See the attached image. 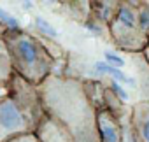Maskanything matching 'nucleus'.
Returning a JSON list of instances; mask_svg holds the SVG:
<instances>
[{
    "mask_svg": "<svg viewBox=\"0 0 149 142\" xmlns=\"http://www.w3.org/2000/svg\"><path fill=\"white\" fill-rule=\"evenodd\" d=\"M111 86H112V90L116 91V95H118L121 100H128V93H126V90H123V88H121V84H119V83H114V81H112V84H111Z\"/></svg>",
    "mask_w": 149,
    "mask_h": 142,
    "instance_id": "4468645a",
    "label": "nucleus"
},
{
    "mask_svg": "<svg viewBox=\"0 0 149 142\" xmlns=\"http://www.w3.org/2000/svg\"><path fill=\"white\" fill-rule=\"evenodd\" d=\"M28 130L30 121L18 100L6 98L0 102V142H7L18 135L28 133Z\"/></svg>",
    "mask_w": 149,
    "mask_h": 142,
    "instance_id": "7ed1b4c3",
    "label": "nucleus"
},
{
    "mask_svg": "<svg viewBox=\"0 0 149 142\" xmlns=\"http://www.w3.org/2000/svg\"><path fill=\"white\" fill-rule=\"evenodd\" d=\"M4 77V65H2V60H0V81Z\"/></svg>",
    "mask_w": 149,
    "mask_h": 142,
    "instance_id": "f3484780",
    "label": "nucleus"
},
{
    "mask_svg": "<svg viewBox=\"0 0 149 142\" xmlns=\"http://www.w3.org/2000/svg\"><path fill=\"white\" fill-rule=\"evenodd\" d=\"M40 142H72V139L60 125L47 119L40 126Z\"/></svg>",
    "mask_w": 149,
    "mask_h": 142,
    "instance_id": "423d86ee",
    "label": "nucleus"
},
{
    "mask_svg": "<svg viewBox=\"0 0 149 142\" xmlns=\"http://www.w3.org/2000/svg\"><path fill=\"white\" fill-rule=\"evenodd\" d=\"M7 142H40V140L35 135H32V133H23V135H18V137L11 139Z\"/></svg>",
    "mask_w": 149,
    "mask_h": 142,
    "instance_id": "ddd939ff",
    "label": "nucleus"
},
{
    "mask_svg": "<svg viewBox=\"0 0 149 142\" xmlns=\"http://www.w3.org/2000/svg\"><path fill=\"white\" fill-rule=\"evenodd\" d=\"M114 28H123V30H130V32L137 30V16H135L133 9L130 6H121L119 7Z\"/></svg>",
    "mask_w": 149,
    "mask_h": 142,
    "instance_id": "6e6552de",
    "label": "nucleus"
},
{
    "mask_svg": "<svg viewBox=\"0 0 149 142\" xmlns=\"http://www.w3.org/2000/svg\"><path fill=\"white\" fill-rule=\"evenodd\" d=\"M125 142H137V139H135V135H133L132 132H128V133H126V139H125Z\"/></svg>",
    "mask_w": 149,
    "mask_h": 142,
    "instance_id": "dca6fc26",
    "label": "nucleus"
},
{
    "mask_svg": "<svg viewBox=\"0 0 149 142\" xmlns=\"http://www.w3.org/2000/svg\"><path fill=\"white\" fill-rule=\"evenodd\" d=\"M9 49L16 56L18 68L33 83L42 81L49 68V56L30 35H16L9 40Z\"/></svg>",
    "mask_w": 149,
    "mask_h": 142,
    "instance_id": "f03ea898",
    "label": "nucleus"
},
{
    "mask_svg": "<svg viewBox=\"0 0 149 142\" xmlns=\"http://www.w3.org/2000/svg\"><path fill=\"white\" fill-rule=\"evenodd\" d=\"M86 28H90V30L95 32V33H100V32H102L100 25H93V23H86Z\"/></svg>",
    "mask_w": 149,
    "mask_h": 142,
    "instance_id": "2eb2a0df",
    "label": "nucleus"
},
{
    "mask_svg": "<svg viewBox=\"0 0 149 142\" xmlns=\"http://www.w3.org/2000/svg\"><path fill=\"white\" fill-rule=\"evenodd\" d=\"M51 121L60 123L72 142H98L95 111L81 83L72 79H51L44 83L40 93Z\"/></svg>",
    "mask_w": 149,
    "mask_h": 142,
    "instance_id": "f257e3e1",
    "label": "nucleus"
},
{
    "mask_svg": "<svg viewBox=\"0 0 149 142\" xmlns=\"http://www.w3.org/2000/svg\"><path fill=\"white\" fill-rule=\"evenodd\" d=\"M0 23H6L9 28H18V26H19L18 18H14L13 14H9V13L4 11L2 7H0Z\"/></svg>",
    "mask_w": 149,
    "mask_h": 142,
    "instance_id": "9d476101",
    "label": "nucleus"
},
{
    "mask_svg": "<svg viewBox=\"0 0 149 142\" xmlns=\"http://www.w3.org/2000/svg\"><path fill=\"white\" fill-rule=\"evenodd\" d=\"M35 23H37V28L44 33V35H49V37H58V32H56V28L51 25V23H47L44 18H35Z\"/></svg>",
    "mask_w": 149,
    "mask_h": 142,
    "instance_id": "1a4fd4ad",
    "label": "nucleus"
},
{
    "mask_svg": "<svg viewBox=\"0 0 149 142\" xmlns=\"http://www.w3.org/2000/svg\"><path fill=\"white\" fill-rule=\"evenodd\" d=\"M137 23L142 30H149V9H140L139 11V18H137Z\"/></svg>",
    "mask_w": 149,
    "mask_h": 142,
    "instance_id": "f8f14e48",
    "label": "nucleus"
},
{
    "mask_svg": "<svg viewBox=\"0 0 149 142\" xmlns=\"http://www.w3.org/2000/svg\"><path fill=\"white\" fill-rule=\"evenodd\" d=\"M97 128L100 142H121V130L116 123V119L107 112L100 111L97 116Z\"/></svg>",
    "mask_w": 149,
    "mask_h": 142,
    "instance_id": "20e7f679",
    "label": "nucleus"
},
{
    "mask_svg": "<svg viewBox=\"0 0 149 142\" xmlns=\"http://www.w3.org/2000/svg\"><path fill=\"white\" fill-rule=\"evenodd\" d=\"M23 7H25V9H30V7H32V2H23Z\"/></svg>",
    "mask_w": 149,
    "mask_h": 142,
    "instance_id": "a211bd4d",
    "label": "nucleus"
},
{
    "mask_svg": "<svg viewBox=\"0 0 149 142\" xmlns=\"http://www.w3.org/2000/svg\"><path fill=\"white\" fill-rule=\"evenodd\" d=\"M104 56H105V63H109V65H112V67H116V68H121V67L125 65V60H123L121 56L111 53V51H105Z\"/></svg>",
    "mask_w": 149,
    "mask_h": 142,
    "instance_id": "9b49d317",
    "label": "nucleus"
},
{
    "mask_svg": "<svg viewBox=\"0 0 149 142\" xmlns=\"http://www.w3.org/2000/svg\"><path fill=\"white\" fill-rule=\"evenodd\" d=\"M135 130L140 142H149V104L137 105L133 111Z\"/></svg>",
    "mask_w": 149,
    "mask_h": 142,
    "instance_id": "39448f33",
    "label": "nucleus"
},
{
    "mask_svg": "<svg viewBox=\"0 0 149 142\" xmlns=\"http://www.w3.org/2000/svg\"><path fill=\"white\" fill-rule=\"evenodd\" d=\"M95 70L97 72H102V74H107V76H111L112 79H114V83H123V84H130V86H135L137 83L132 79V77H128L121 68H116V67H112V65H109V63H105V61H97L95 63Z\"/></svg>",
    "mask_w": 149,
    "mask_h": 142,
    "instance_id": "0eeeda50",
    "label": "nucleus"
}]
</instances>
